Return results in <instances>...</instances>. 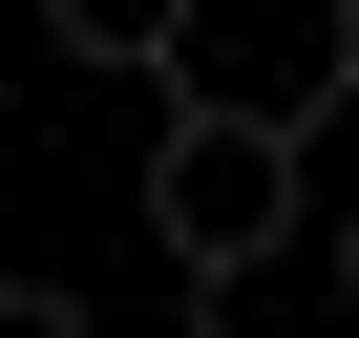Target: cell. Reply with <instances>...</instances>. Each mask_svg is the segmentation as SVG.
Listing matches in <instances>:
<instances>
[{"label":"cell","mask_w":359,"mask_h":338,"mask_svg":"<svg viewBox=\"0 0 359 338\" xmlns=\"http://www.w3.org/2000/svg\"><path fill=\"white\" fill-rule=\"evenodd\" d=\"M148 233H169V275H254L296 233V106L169 85V127H148Z\"/></svg>","instance_id":"obj_1"},{"label":"cell","mask_w":359,"mask_h":338,"mask_svg":"<svg viewBox=\"0 0 359 338\" xmlns=\"http://www.w3.org/2000/svg\"><path fill=\"white\" fill-rule=\"evenodd\" d=\"M43 43H64V64H169L191 0H43Z\"/></svg>","instance_id":"obj_2"},{"label":"cell","mask_w":359,"mask_h":338,"mask_svg":"<svg viewBox=\"0 0 359 338\" xmlns=\"http://www.w3.org/2000/svg\"><path fill=\"white\" fill-rule=\"evenodd\" d=\"M0 338H106V317H85V296H43V275H22V296H0Z\"/></svg>","instance_id":"obj_3"},{"label":"cell","mask_w":359,"mask_h":338,"mask_svg":"<svg viewBox=\"0 0 359 338\" xmlns=\"http://www.w3.org/2000/svg\"><path fill=\"white\" fill-rule=\"evenodd\" d=\"M317 85H359V0H317Z\"/></svg>","instance_id":"obj_4"},{"label":"cell","mask_w":359,"mask_h":338,"mask_svg":"<svg viewBox=\"0 0 359 338\" xmlns=\"http://www.w3.org/2000/svg\"><path fill=\"white\" fill-rule=\"evenodd\" d=\"M338 296H359V212H338Z\"/></svg>","instance_id":"obj_5"}]
</instances>
